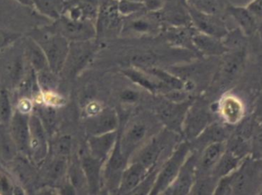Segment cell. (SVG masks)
<instances>
[{
  "instance_id": "6da1fadb",
  "label": "cell",
  "mask_w": 262,
  "mask_h": 195,
  "mask_svg": "<svg viewBox=\"0 0 262 195\" xmlns=\"http://www.w3.org/2000/svg\"><path fill=\"white\" fill-rule=\"evenodd\" d=\"M51 23L52 22L35 27L28 35L35 40L42 49L50 70L58 74L62 70L67 61L70 43L67 38L55 32Z\"/></svg>"
},
{
  "instance_id": "7a4b0ae2",
  "label": "cell",
  "mask_w": 262,
  "mask_h": 195,
  "mask_svg": "<svg viewBox=\"0 0 262 195\" xmlns=\"http://www.w3.org/2000/svg\"><path fill=\"white\" fill-rule=\"evenodd\" d=\"M51 24L55 32L69 42L89 41L97 35L96 25L89 20H73L62 15Z\"/></svg>"
},
{
  "instance_id": "3957f363",
  "label": "cell",
  "mask_w": 262,
  "mask_h": 195,
  "mask_svg": "<svg viewBox=\"0 0 262 195\" xmlns=\"http://www.w3.org/2000/svg\"><path fill=\"white\" fill-rule=\"evenodd\" d=\"M189 151V146L188 143L182 144L176 150L159 174L151 191V194H160L172 185V182L177 179L182 166L186 162Z\"/></svg>"
},
{
  "instance_id": "277c9868",
  "label": "cell",
  "mask_w": 262,
  "mask_h": 195,
  "mask_svg": "<svg viewBox=\"0 0 262 195\" xmlns=\"http://www.w3.org/2000/svg\"><path fill=\"white\" fill-rule=\"evenodd\" d=\"M187 7L192 26L198 32L220 38H223L226 35L229 29L224 17L197 10L188 3Z\"/></svg>"
},
{
  "instance_id": "5b68a950",
  "label": "cell",
  "mask_w": 262,
  "mask_h": 195,
  "mask_svg": "<svg viewBox=\"0 0 262 195\" xmlns=\"http://www.w3.org/2000/svg\"><path fill=\"white\" fill-rule=\"evenodd\" d=\"M49 151L46 131L36 114L29 116V155L35 164L41 163Z\"/></svg>"
},
{
  "instance_id": "8992f818",
  "label": "cell",
  "mask_w": 262,
  "mask_h": 195,
  "mask_svg": "<svg viewBox=\"0 0 262 195\" xmlns=\"http://www.w3.org/2000/svg\"><path fill=\"white\" fill-rule=\"evenodd\" d=\"M29 116L15 110L9 121L11 139L20 152L29 155Z\"/></svg>"
},
{
  "instance_id": "52a82bcc",
  "label": "cell",
  "mask_w": 262,
  "mask_h": 195,
  "mask_svg": "<svg viewBox=\"0 0 262 195\" xmlns=\"http://www.w3.org/2000/svg\"><path fill=\"white\" fill-rule=\"evenodd\" d=\"M189 102L177 103L167 102L160 104L157 112L161 120L172 129H179L184 122L185 118L189 108Z\"/></svg>"
},
{
  "instance_id": "ba28073f",
  "label": "cell",
  "mask_w": 262,
  "mask_h": 195,
  "mask_svg": "<svg viewBox=\"0 0 262 195\" xmlns=\"http://www.w3.org/2000/svg\"><path fill=\"white\" fill-rule=\"evenodd\" d=\"M195 160L194 156L185 162L172 185L165 191L168 194H187L192 189L194 184Z\"/></svg>"
},
{
  "instance_id": "9c48e42d",
  "label": "cell",
  "mask_w": 262,
  "mask_h": 195,
  "mask_svg": "<svg viewBox=\"0 0 262 195\" xmlns=\"http://www.w3.org/2000/svg\"><path fill=\"white\" fill-rule=\"evenodd\" d=\"M226 14L235 20L238 28L247 36L253 35L259 29L260 23L246 6H234L229 3L226 8Z\"/></svg>"
},
{
  "instance_id": "30bf717a",
  "label": "cell",
  "mask_w": 262,
  "mask_h": 195,
  "mask_svg": "<svg viewBox=\"0 0 262 195\" xmlns=\"http://www.w3.org/2000/svg\"><path fill=\"white\" fill-rule=\"evenodd\" d=\"M192 40L195 50L208 56H222L228 52L222 38L217 37L196 31Z\"/></svg>"
},
{
  "instance_id": "8fae6325",
  "label": "cell",
  "mask_w": 262,
  "mask_h": 195,
  "mask_svg": "<svg viewBox=\"0 0 262 195\" xmlns=\"http://www.w3.org/2000/svg\"><path fill=\"white\" fill-rule=\"evenodd\" d=\"M209 114L206 110L199 107L188 110L184 120V132L188 139L198 137L209 125Z\"/></svg>"
},
{
  "instance_id": "7c38bea8",
  "label": "cell",
  "mask_w": 262,
  "mask_h": 195,
  "mask_svg": "<svg viewBox=\"0 0 262 195\" xmlns=\"http://www.w3.org/2000/svg\"><path fill=\"white\" fill-rule=\"evenodd\" d=\"M126 159L121 151L120 139H118L113 152L107 162V169H106V177L111 188H119L125 167Z\"/></svg>"
},
{
  "instance_id": "4fadbf2b",
  "label": "cell",
  "mask_w": 262,
  "mask_h": 195,
  "mask_svg": "<svg viewBox=\"0 0 262 195\" xmlns=\"http://www.w3.org/2000/svg\"><path fill=\"white\" fill-rule=\"evenodd\" d=\"M252 161H243L238 168L232 172L233 194H246L250 189L255 177L253 159Z\"/></svg>"
},
{
  "instance_id": "5bb4252c",
  "label": "cell",
  "mask_w": 262,
  "mask_h": 195,
  "mask_svg": "<svg viewBox=\"0 0 262 195\" xmlns=\"http://www.w3.org/2000/svg\"><path fill=\"white\" fill-rule=\"evenodd\" d=\"M147 133L146 124L141 121H137L131 124L122 139H120L121 151L125 157L128 159L133 151L143 142Z\"/></svg>"
},
{
  "instance_id": "9a60e30c",
  "label": "cell",
  "mask_w": 262,
  "mask_h": 195,
  "mask_svg": "<svg viewBox=\"0 0 262 195\" xmlns=\"http://www.w3.org/2000/svg\"><path fill=\"white\" fill-rule=\"evenodd\" d=\"M118 116L113 110H105L89 119L87 128L91 135H98L115 131Z\"/></svg>"
},
{
  "instance_id": "2e32d148",
  "label": "cell",
  "mask_w": 262,
  "mask_h": 195,
  "mask_svg": "<svg viewBox=\"0 0 262 195\" xmlns=\"http://www.w3.org/2000/svg\"><path fill=\"white\" fill-rule=\"evenodd\" d=\"M117 140L118 136L115 131L98 135H91L89 139L91 155L103 162L114 149Z\"/></svg>"
},
{
  "instance_id": "e0dca14e",
  "label": "cell",
  "mask_w": 262,
  "mask_h": 195,
  "mask_svg": "<svg viewBox=\"0 0 262 195\" xmlns=\"http://www.w3.org/2000/svg\"><path fill=\"white\" fill-rule=\"evenodd\" d=\"M121 16L118 9V1L116 0H102L99 12L97 17L96 29H113L119 26Z\"/></svg>"
},
{
  "instance_id": "ac0fdd59",
  "label": "cell",
  "mask_w": 262,
  "mask_h": 195,
  "mask_svg": "<svg viewBox=\"0 0 262 195\" xmlns=\"http://www.w3.org/2000/svg\"><path fill=\"white\" fill-rule=\"evenodd\" d=\"M73 0H33V9L50 21L59 18Z\"/></svg>"
},
{
  "instance_id": "d6986e66",
  "label": "cell",
  "mask_w": 262,
  "mask_h": 195,
  "mask_svg": "<svg viewBox=\"0 0 262 195\" xmlns=\"http://www.w3.org/2000/svg\"><path fill=\"white\" fill-rule=\"evenodd\" d=\"M149 170L146 169L143 165L135 162L124 170L122 179L119 186V191L121 194H127L135 191L140 184L146 179V174Z\"/></svg>"
},
{
  "instance_id": "ffe728a7",
  "label": "cell",
  "mask_w": 262,
  "mask_h": 195,
  "mask_svg": "<svg viewBox=\"0 0 262 195\" xmlns=\"http://www.w3.org/2000/svg\"><path fill=\"white\" fill-rule=\"evenodd\" d=\"M222 56V75L225 80L232 81L241 73L244 68L245 50L229 51Z\"/></svg>"
},
{
  "instance_id": "44dd1931",
  "label": "cell",
  "mask_w": 262,
  "mask_h": 195,
  "mask_svg": "<svg viewBox=\"0 0 262 195\" xmlns=\"http://www.w3.org/2000/svg\"><path fill=\"white\" fill-rule=\"evenodd\" d=\"M81 168L87 181L89 191L95 194L99 189L101 161L91 154L84 156L81 162Z\"/></svg>"
},
{
  "instance_id": "7402d4cb",
  "label": "cell",
  "mask_w": 262,
  "mask_h": 195,
  "mask_svg": "<svg viewBox=\"0 0 262 195\" xmlns=\"http://www.w3.org/2000/svg\"><path fill=\"white\" fill-rule=\"evenodd\" d=\"M226 150V142H213L209 144L203 151L200 162L202 171H213Z\"/></svg>"
},
{
  "instance_id": "603a6c76",
  "label": "cell",
  "mask_w": 262,
  "mask_h": 195,
  "mask_svg": "<svg viewBox=\"0 0 262 195\" xmlns=\"http://www.w3.org/2000/svg\"><path fill=\"white\" fill-rule=\"evenodd\" d=\"M221 112L226 122L231 125H235L243 119L244 108L238 99L228 96L222 102Z\"/></svg>"
},
{
  "instance_id": "cb8c5ba5",
  "label": "cell",
  "mask_w": 262,
  "mask_h": 195,
  "mask_svg": "<svg viewBox=\"0 0 262 195\" xmlns=\"http://www.w3.org/2000/svg\"><path fill=\"white\" fill-rule=\"evenodd\" d=\"M163 149V144L158 139H154L142 149L136 162L143 165L146 169L150 170L158 160Z\"/></svg>"
},
{
  "instance_id": "d4e9b609",
  "label": "cell",
  "mask_w": 262,
  "mask_h": 195,
  "mask_svg": "<svg viewBox=\"0 0 262 195\" xmlns=\"http://www.w3.org/2000/svg\"><path fill=\"white\" fill-rule=\"evenodd\" d=\"M186 2L197 10L223 17L226 15V8L229 3L228 0H186Z\"/></svg>"
},
{
  "instance_id": "484cf974",
  "label": "cell",
  "mask_w": 262,
  "mask_h": 195,
  "mask_svg": "<svg viewBox=\"0 0 262 195\" xmlns=\"http://www.w3.org/2000/svg\"><path fill=\"white\" fill-rule=\"evenodd\" d=\"M243 159L234 155L230 151L226 150L224 154L220 159V162L213 169L215 178L224 177L228 174H232L241 165Z\"/></svg>"
},
{
  "instance_id": "4316f807",
  "label": "cell",
  "mask_w": 262,
  "mask_h": 195,
  "mask_svg": "<svg viewBox=\"0 0 262 195\" xmlns=\"http://www.w3.org/2000/svg\"><path fill=\"white\" fill-rule=\"evenodd\" d=\"M247 35L238 27L232 30L229 29L226 35L222 38V41L228 52L245 50L247 44Z\"/></svg>"
},
{
  "instance_id": "83f0119b",
  "label": "cell",
  "mask_w": 262,
  "mask_h": 195,
  "mask_svg": "<svg viewBox=\"0 0 262 195\" xmlns=\"http://www.w3.org/2000/svg\"><path fill=\"white\" fill-rule=\"evenodd\" d=\"M200 140L203 142H225L227 139L228 131L224 126L220 124H212L210 126L206 127V129L200 134Z\"/></svg>"
},
{
  "instance_id": "f1b7e54d",
  "label": "cell",
  "mask_w": 262,
  "mask_h": 195,
  "mask_svg": "<svg viewBox=\"0 0 262 195\" xmlns=\"http://www.w3.org/2000/svg\"><path fill=\"white\" fill-rule=\"evenodd\" d=\"M24 36L21 31L0 24V51L12 46Z\"/></svg>"
},
{
  "instance_id": "f546056e",
  "label": "cell",
  "mask_w": 262,
  "mask_h": 195,
  "mask_svg": "<svg viewBox=\"0 0 262 195\" xmlns=\"http://www.w3.org/2000/svg\"><path fill=\"white\" fill-rule=\"evenodd\" d=\"M150 72L152 75H155L168 87L171 88L174 90H180L184 87V83H183V81L172 74L168 73L165 71L158 69H151Z\"/></svg>"
},
{
  "instance_id": "4dcf8cb0",
  "label": "cell",
  "mask_w": 262,
  "mask_h": 195,
  "mask_svg": "<svg viewBox=\"0 0 262 195\" xmlns=\"http://www.w3.org/2000/svg\"><path fill=\"white\" fill-rule=\"evenodd\" d=\"M37 115L39 117L41 123L44 125L46 132L52 131L55 125L56 114L55 110L49 106H40L37 108Z\"/></svg>"
},
{
  "instance_id": "1f68e13d",
  "label": "cell",
  "mask_w": 262,
  "mask_h": 195,
  "mask_svg": "<svg viewBox=\"0 0 262 195\" xmlns=\"http://www.w3.org/2000/svg\"><path fill=\"white\" fill-rule=\"evenodd\" d=\"M118 9L121 16H131L146 11L143 3L118 0Z\"/></svg>"
},
{
  "instance_id": "d6a6232c",
  "label": "cell",
  "mask_w": 262,
  "mask_h": 195,
  "mask_svg": "<svg viewBox=\"0 0 262 195\" xmlns=\"http://www.w3.org/2000/svg\"><path fill=\"white\" fill-rule=\"evenodd\" d=\"M216 184L212 178H203L194 182L190 192L194 194H212L215 191Z\"/></svg>"
},
{
  "instance_id": "836d02e7",
  "label": "cell",
  "mask_w": 262,
  "mask_h": 195,
  "mask_svg": "<svg viewBox=\"0 0 262 195\" xmlns=\"http://www.w3.org/2000/svg\"><path fill=\"white\" fill-rule=\"evenodd\" d=\"M66 168V158L58 156L46 169V176L51 180L59 179L64 174Z\"/></svg>"
},
{
  "instance_id": "e575fe53",
  "label": "cell",
  "mask_w": 262,
  "mask_h": 195,
  "mask_svg": "<svg viewBox=\"0 0 262 195\" xmlns=\"http://www.w3.org/2000/svg\"><path fill=\"white\" fill-rule=\"evenodd\" d=\"M12 113L9 94L6 89H3L0 92V120L5 123H9Z\"/></svg>"
},
{
  "instance_id": "d590c367",
  "label": "cell",
  "mask_w": 262,
  "mask_h": 195,
  "mask_svg": "<svg viewBox=\"0 0 262 195\" xmlns=\"http://www.w3.org/2000/svg\"><path fill=\"white\" fill-rule=\"evenodd\" d=\"M250 148L252 159L262 161V128H258L252 134Z\"/></svg>"
},
{
  "instance_id": "8d00e7d4",
  "label": "cell",
  "mask_w": 262,
  "mask_h": 195,
  "mask_svg": "<svg viewBox=\"0 0 262 195\" xmlns=\"http://www.w3.org/2000/svg\"><path fill=\"white\" fill-rule=\"evenodd\" d=\"M126 76L128 77L130 80H132L134 83L140 85L142 87L145 88L147 90L154 92L155 90L156 86L150 80H148L145 75L137 71L133 70V69H128L124 72Z\"/></svg>"
},
{
  "instance_id": "74e56055",
  "label": "cell",
  "mask_w": 262,
  "mask_h": 195,
  "mask_svg": "<svg viewBox=\"0 0 262 195\" xmlns=\"http://www.w3.org/2000/svg\"><path fill=\"white\" fill-rule=\"evenodd\" d=\"M232 174H228V176L220 178L219 179V182H217L216 186H215V191H214V194L228 195L233 194Z\"/></svg>"
},
{
  "instance_id": "f35d334b",
  "label": "cell",
  "mask_w": 262,
  "mask_h": 195,
  "mask_svg": "<svg viewBox=\"0 0 262 195\" xmlns=\"http://www.w3.org/2000/svg\"><path fill=\"white\" fill-rule=\"evenodd\" d=\"M55 151L59 157L66 158L71 151V139L68 136L61 138L55 145Z\"/></svg>"
},
{
  "instance_id": "ab89813d",
  "label": "cell",
  "mask_w": 262,
  "mask_h": 195,
  "mask_svg": "<svg viewBox=\"0 0 262 195\" xmlns=\"http://www.w3.org/2000/svg\"><path fill=\"white\" fill-rule=\"evenodd\" d=\"M147 20L148 18L138 17L137 20L131 22L130 27L137 32H149L152 29V24L151 21H148Z\"/></svg>"
},
{
  "instance_id": "60d3db41",
  "label": "cell",
  "mask_w": 262,
  "mask_h": 195,
  "mask_svg": "<svg viewBox=\"0 0 262 195\" xmlns=\"http://www.w3.org/2000/svg\"><path fill=\"white\" fill-rule=\"evenodd\" d=\"M166 0H143L145 9L150 13L160 12L166 4Z\"/></svg>"
},
{
  "instance_id": "b9f144b4",
  "label": "cell",
  "mask_w": 262,
  "mask_h": 195,
  "mask_svg": "<svg viewBox=\"0 0 262 195\" xmlns=\"http://www.w3.org/2000/svg\"><path fill=\"white\" fill-rule=\"evenodd\" d=\"M246 7L261 25L262 23V0H252L246 6Z\"/></svg>"
},
{
  "instance_id": "7bdbcfd3",
  "label": "cell",
  "mask_w": 262,
  "mask_h": 195,
  "mask_svg": "<svg viewBox=\"0 0 262 195\" xmlns=\"http://www.w3.org/2000/svg\"><path fill=\"white\" fill-rule=\"evenodd\" d=\"M132 61L137 64L149 66L155 61V56L150 53L139 54L133 57Z\"/></svg>"
},
{
  "instance_id": "ee69618b",
  "label": "cell",
  "mask_w": 262,
  "mask_h": 195,
  "mask_svg": "<svg viewBox=\"0 0 262 195\" xmlns=\"http://www.w3.org/2000/svg\"><path fill=\"white\" fill-rule=\"evenodd\" d=\"M32 107L33 105H32V102L29 99L23 98L18 101L17 110L24 114H30L32 111Z\"/></svg>"
},
{
  "instance_id": "f6af8a7d",
  "label": "cell",
  "mask_w": 262,
  "mask_h": 195,
  "mask_svg": "<svg viewBox=\"0 0 262 195\" xmlns=\"http://www.w3.org/2000/svg\"><path fill=\"white\" fill-rule=\"evenodd\" d=\"M121 98L124 102H134L138 99V92L132 90H125L121 93Z\"/></svg>"
},
{
  "instance_id": "bcb514c9",
  "label": "cell",
  "mask_w": 262,
  "mask_h": 195,
  "mask_svg": "<svg viewBox=\"0 0 262 195\" xmlns=\"http://www.w3.org/2000/svg\"><path fill=\"white\" fill-rule=\"evenodd\" d=\"M23 7L33 9V0H13Z\"/></svg>"
},
{
  "instance_id": "7dc6e473",
  "label": "cell",
  "mask_w": 262,
  "mask_h": 195,
  "mask_svg": "<svg viewBox=\"0 0 262 195\" xmlns=\"http://www.w3.org/2000/svg\"><path fill=\"white\" fill-rule=\"evenodd\" d=\"M257 114H258V117L261 118L262 119V104L259 105V106H258V112H257Z\"/></svg>"
},
{
  "instance_id": "c3c4849f",
  "label": "cell",
  "mask_w": 262,
  "mask_h": 195,
  "mask_svg": "<svg viewBox=\"0 0 262 195\" xmlns=\"http://www.w3.org/2000/svg\"><path fill=\"white\" fill-rule=\"evenodd\" d=\"M126 1L136 2V3H143V0H126Z\"/></svg>"
},
{
  "instance_id": "681fc988",
  "label": "cell",
  "mask_w": 262,
  "mask_h": 195,
  "mask_svg": "<svg viewBox=\"0 0 262 195\" xmlns=\"http://www.w3.org/2000/svg\"><path fill=\"white\" fill-rule=\"evenodd\" d=\"M259 29H260V30H261V32L262 34V23H261V25H260Z\"/></svg>"
},
{
  "instance_id": "f907efd6",
  "label": "cell",
  "mask_w": 262,
  "mask_h": 195,
  "mask_svg": "<svg viewBox=\"0 0 262 195\" xmlns=\"http://www.w3.org/2000/svg\"><path fill=\"white\" fill-rule=\"evenodd\" d=\"M261 194H262V189H261Z\"/></svg>"
},
{
  "instance_id": "816d5d0a",
  "label": "cell",
  "mask_w": 262,
  "mask_h": 195,
  "mask_svg": "<svg viewBox=\"0 0 262 195\" xmlns=\"http://www.w3.org/2000/svg\"><path fill=\"white\" fill-rule=\"evenodd\" d=\"M116 1H118V0H116Z\"/></svg>"
}]
</instances>
